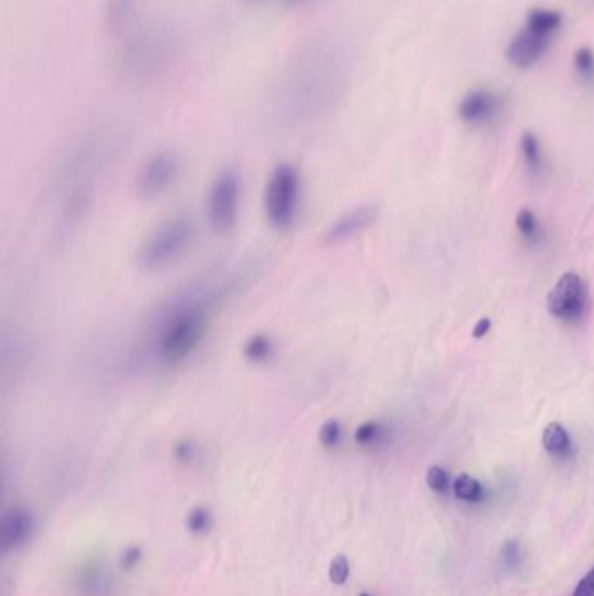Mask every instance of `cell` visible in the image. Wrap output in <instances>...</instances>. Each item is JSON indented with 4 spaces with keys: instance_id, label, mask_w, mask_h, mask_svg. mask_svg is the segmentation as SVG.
<instances>
[{
    "instance_id": "cell-11",
    "label": "cell",
    "mask_w": 594,
    "mask_h": 596,
    "mask_svg": "<svg viewBox=\"0 0 594 596\" xmlns=\"http://www.w3.org/2000/svg\"><path fill=\"white\" fill-rule=\"evenodd\" d=\"M32 534V516L21 508L7 511L0 525V541L4 549H16L23 546Z\"/></svg>"
},
{
    "instance_id": "cell-29",
    "label": "cell",
    "mask_w": 594,
    "mask_h": 596,
    "mask_svg": "<svg viewBox=\"0 0 594 596\" xmlns=\"http://www.w3.org/2000/svg\"><path fill=\"white\" fill-rule=\"evenodd\" d=\"M490 326H492V321L488 318H483L476 323L473 330V339H483L488 330H490Z\"/></svg>"
},
{
    "instance_id": "cell-22",
    "label": "cell",
    "mask_w": 594,
    "mask_h": 596,
    "mask_svg": "<svg viewBox=\"0 0 594 596\" xmlns=\"http://www.w3.org/2000/svg\"><path fill=\"white\" fill-rule=\"evenodd\" d=\"M351 574V567H349V560L344 555H337L330 562V569H328V576L330 581L337 586H344Z\"/></svg>"
},
{
    "instance_id": "cell-9",
    "label": "cell",
    "mask_w": 594,
    "mask_h": 596,
    "mask_svg": "<svg viewBox=\"0 0 594 596\" xmlns=\"http://www.w3.org/2000/svg\"><path fill=\"white\" fill-rule=\"evenodd\" d=\"M378 218V206L375 204H363L354 210L347 211L345 215L335 220L333 224L324 231V244H340L358 236L361 232L372 227L373 222Z\"/></svg>"
},
{
    "instance_id": "cell-3",
    "label": "cell",
    "mask_w": 594,
    "mask_h": 596,
    "mask_svg": "<svg viewBox=\"0 0 594 596\" xmlns=\"http://www.w3.org/2000/svg\"><path fill=\"white\" fill-rule=\"evenodd\" d=\"M302 178L295 166L279 164L270 173L264 192V211L274 229L284 231L293 225L300 210Z\"/></svg>"
},
{
    "instance_id": "cell-1",
    "label": "cell",
    "mask_w": 594,
    "mask_h": 596,
    "mask_svg": "<svg viewBox=\"0 0 594 596\" xmlns=\"http://www.w3.org/2000/svg\"><path fill=\"white\" fill-rule=\"evenodd\" d=\"M208 330V302L183 297L169 307L157 328L156 353L168 365L180 363L196 351Z\"/></svg>"
},
{
    "instance_id": "cell-17",
    "label": "cell",
    "mask_w": 594,
    "mask_h": 596,
    "mask_svg": "<svg viewBox=\"0 0 594 596\" xmlns=\"http://www.w3.org/2000/svg\"><path fill=\"white\" fill-rule=\"evenodd\" d=\"M385 436V427L380 424V422H365V424H361V426L356 429V434H354V440L358 445L361 447H373V445H377L380 441L384 440Z\"/></svg>"
},
{
    "instance_id": "cell-25",
    "label": "cell",
    "mask_w": 594,
    "mask_h": 596,
    "mask_svg": "<svg viewBox=\"0 0 594 596\" xmlns=\"http://www.w3.org/2000/svg\"><path fill=\"white\" fill-rule=\"evenodd\" d=\"M140 560H142V549L138 548V546H129V548L122 551L119 563H121L122 570H131L135 569L136 565L140 563Z\"/></svg>"
},
{
    "instance_id": "cell-6",
    "label": "cell",
    "mask_w": 594,
    "mask_h": 596,
    "mask_svg": "<svg viewBox=\"0 0 594 596\" xmlns=\"http://www.w3.org/2000/svg\"><path fill=\"white\" fill-rule=\"evenodd\" d=\"M586 298L588 293L581 276L575 272H567L556 281L553 290L547 293V311L554 318L572 323L584 314Z\"/></svg>"
},
{
    "instance_id": "cell-27",
    "label": "cell",
    "mask_w": 594,
    "mask_h": 596,
    "mask_svg": "<svg viewBox=\"0 0 594 596\" xmlns=\"http://www.w3.org/2000/svg\"><path fill=\"white\" fill-rule=\"evenodd\" d=\"M572 596H594V567L582 577L581 583L577 584Z\"/></svg>"
},
{
    "instance_id": "cell-20",
    "label": "cell",
    "mask_w": 594,
    "mask_h": 596,
    "mask_svg": "<svg viewBox=\"0 0 594 596\" xmlns=\"http://www.w3.org/2000/svg\"><path fill=\"white\" fill-rule=\"evenodd\" d=\"M185 525H187V529H189L190 534H194V536L206 534V532L211 529L210 511H208L206 508H203V506L192 509L189 515H187V522H185Z\"/></svg>"
},
{
    "instance_id": "cell-13",
    "label": "cell",
    "mask_w": 594,
    "mask_h": 596,
    "mask_svg": "<svg viewBox=\"0 0 594 596\" xmlns=\"http://www.w3.org/2000/svg\"><path fill=\"white\" fill-rule=\"evenodd\" d=\"M561 23H563V18L560 13L551 11V9H534L528 13L525 27L534 28L540 34L554 37L560 30Z\"/></svg>"
},
{
    "instance_id": "cell-5",
    "label": "cell",
    "mask_w": 594,
    "mask_h": 596,
    "mask_svg": "<svg viewBox=\"0 0 594 596\" xmlns=\"http://www.w3.org/2000/svg\"><path fill=\"white\" fill-rule=\"evenodd\" d=\"M180 175V159L175 152H159L143 164L136 178V194L143 201H152L166 194Z\"/></svg>"
},
{
    "instance_id": "cell-2",
    "label": "cell",
    "mask_w": 594,
    "mask_h": 596,
    "mask_svg": "<svg viewBox=\"0 0 594 596\" xmlns=\"http://www.w3.org/2000/svg\"><path fill=\"white\" fill-rule=\"evenodd\" d=\"M196 238V225L187 215H176L162 222L143 241L136 264L143 271H161L189 253Z\"/></svg>"
},
{
    "instance_id": "cell-15",
    "label": "cell",
    "mask_w": 594,
    "mask_h": 596,
    "mask_svg": "<svg viewBox=\"0 0 594 596\" xmlns=\"http://www.w3.org/2000/svg\"><path fill=\"white\" fill-rule=\"evenodd\" d=\"M276 353L274 340L267 335H253L251 339L246 340L243 347L244 358L251 363H265L269 361Z\"/></svg>"
},
{
    "instance_id": "cell-32",
    "label": "cell",
    "mask_w": 594,
    "mask_h": 596,
    "mask_svg": "<svg viewBox=\"0 0 594 596\" xmlns=\"http://www.w3.org/2000/svg\"><path fill=\"white\" fill-rule=\"evenodd\" d=\"M255 2H262V0H255Z\"/></svg>"
},
{
    "instance_id": "cell-12",
    "label": "cell",
    "mask_w": 594,
    "mask_h": 596,
    "mask_svg": "<svg viewBox=\"0 0 594 596\" xmlns=\"http://www.w3.org/2000/svg\"><path fill=\"white\" fill-rule=\"evenodd\" d=\"M542 445H544L547 454L554 455L558 459H565L572 452L570 436H568L567 429L561 426L560 422H551V424L544 427Z\"/></svg>"
},
{
    "instance_id": "cell-21",
    "label": "cell",
    "mask_w": 594,
    "mask_h": 596,
    "mask_svg": "<svg viewBox=\"0 0 594 596\" xmlns=\"http://www.w3.org/2000/svg\"><path fill=\"white\" fill-rule=\"evenodd\" d=\"M344 436V429L338 420H326L319 429V441L324 448H337Z\"/></svg>"
},
{
    "instance_id": "cell-26",
    "label": "cell",
    "mask_w": 594,
    "mask_h": 596,
    "mask_svg": "<svg viewBox=\"0 0 594 596\" xmlns=\"http://www.w3.org/2000/svg\"><path fill=\"white\" fill-rule=\"evenodd\" d=\"M504 560L509 567H518L521 562V548L518 542H507L504 548Z\"/></svg>"
},
{
    "instance_id": "cell-10",
    "label": "cell",
    "mask_w": 594,
    "mask_h": 596,
    "mask_svg": "<svg viewBox=\"0 0 594 596\" xmlns=\"http://www.w3.org/2000/svg\"><path fill=\"white\" fill-rule=\"evenodd\" d=\"M502 109V100L488 89H476L464 96L460 102L459 114L467 124H485L497 117Z\"/></svg>"
},
{
    "instance_id": "cell-14",
    "label": "cell",
    "mask_w": 594,
    "mask_h": 596,
    "mask_svg": "<svg viewBox=\"0 0 594 596\" xmlns=\"http://www.w3.org/2000/svg\"><path fill=\"white\" fill-rule=\"evenodd\" d=\"M79 588L88 596H105L110 590V579L107 572L100 567H91L79 577Z\"/></svg>"
},
{
    "instance_id": "cell-24",
    "label": "cell",
    "mask_w": 594,
    "mask_h": 596,
    "mask_svg": "<svg viewBox=\"0 0 594 596\" xmlns=\"http://www.w3.org/2000/svg\"><path fill=\"white\" fill-rule=\"evenodd\" d=\"M426 480L429 488L434 490V492H439V494L446 492V488L450 485V476H448L445 469L439 468V466H432V468H429Z\"/></svg>"
},
{
    "instance_id": "cell-7",
    "label": "cell",
    "mask_w": 594,
    "mask_h": 596,
    "mask_svg": "<svg viewBox=\"0 0 594 596\" xmlns=\"http://www.w3.org/2000/svg\"><path fill=\"white\" fill-rule=\"evenodd\" d=\"M302 70L295 74V79H291L293 91L291 98L300 100L305 109V100H307V109L311 105H319V100L323 102L328 96V53L323 49L318 51L311 61L305 60Z\"/></svg>"
},
{
    "instance_id": "cell-8",
    "label": "cell",
    "mask_w": 594,
    "mask_h": 596,
    "mask_svg": "<svg viewBox=\"0 0 594 596\" xmlns=\"http://www.w3.org/2000/svg\"><path fill=\"white\" fill-rule=\"evenodd\" d=\"M553 37L540 34L534 28L525 27L520 34L514 35L513 41L507 46V60L513 63L514 67L530 68L539 63L540 58L546 55L547 49L551 46Z\"/></svg>"
},
{
    "instance_id": "cell-23",
    "label": "cell",
    "mask_w": 594,
    "mask_h": 596,
    "mask_svg": "<svg viewBox=\"0 0 594 596\" xmlns=\"http://www.w3.org/2000/svg\"><path fill=\"white\" fill-rule=\"evenodd\" d=\"M516 227H518V231H520L525 238H537L539 224H537V218H535L534 211L521 210L520 213H518V217H516Z\"/></svg>"
},
{
    "instance_id": "cell-31",
    "label": "cell",
    "mask_w": 594,
    "mask_h": 596,
    "mask_svg": "<svg viewBox=\"0 0 594 596\" xmlns=\"http://www.w3.org/2000/svg\"><path fill=\"white\" fill-rule=\"evenodd\" d=\"M290 2H298V0H290Z\"/></svg>"
},
{
    "instance_id": "cell-30",
    "label": "cell",
    "mask_w": 594,
    "mask_h": 596,
    "mask_svg": "<svg viewBox=\"0 0 594 596\" xmlns=\"http://www.w3.org/2000/svg\"><path fill=\"white\" fill-rule=\"evenodd\" d=\"M359 596H370V595H368V593H361V595H359Z\"/></svg>"
},
{
    "instance_id": "cell-4",
    "label": "cell",
    "mask_w": 594,
    "mask_h": 596,
    "mask_svg": "<svg viewBox=\"0 0 594 596\" xmlns=\"http://www.w3.org/2000/svg\"><path fill=\"white\" fill-rule=\"evenodd\" d=\"M241 201V177L236 170L227 168L218 173L215 182L211 183L208 199H206V215L213 231L229 232L237 222Z\"/></svg>"
},
{
    "instance_id": "cell-19",
    "label": "cell",
    "mask_w": 594,
    "mask_h": 596,
    "mask_svg": "<svg viewBox=\"0 0 594 596\" xmlns=\"http://www.w3.org/2000/svg\"><path fill=\"white\" fill-rule=\"evenodd\" d=\"M574 67L582 81L594 84V53L589 48H581L574 56Z\"/></svg>"
},
{
    "instance_id": "cell-16",
    "label": "cell",
    "mask_w": 594,
    "mask_h": 596,
    "mask_svg": "<svg viewBox=\"0 0 594 596\" xmlns=\"http://www.w3.org/2000/svg\"><path fill=\"white\" fill-rule=\"evenodd\" d=\"M453 494L460 501L480 502L483 497V487L473 476L459 475L453 481Z\"/></svg>"
},
{
    "instance_id": "cell-28",
    "label": "cell",
    "mask_w": 594,
    "mask_h": 596,
    "mask_svg": "<svg viewBox=\"0 0 594 596\" xmlns=\"http://www.w3.org/2000/svg\"><path fill=\"white\" fill-rule=\"evenodd\" d=\"M176 457H178V461H192L194 459V447L190 443H180L176 448Z\"/></svg>"
},
{
    "instance_id": "cell-18",
    "label": "cell",
    "mask_w": 594,
    "mask_h": 596,
    "mask_svg": "<svg viewBox=\"0 0 594 596\" xmlns=\"http://www.w3.org/2000/svg\"><path fill=\"white\" fill-rule=\"evenodd\" d=\"M521 152H523L528 168L532 171H540L542 152H540L539 140L532 133H525L521 138Z\"/></svg>"
}]
</instances>
